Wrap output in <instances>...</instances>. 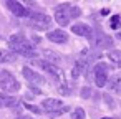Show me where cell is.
Instances as JSON below:
<instances>
[{
	"label": "cell",
	"mask_w": 121,
	"mask_h": 119,
	"mask_svg": "<svg viewBox=\"0 0 121 119\" xmlns=\"http://www.w3.org/2000/svg\"><path fill=\"white\" fill-rule=\"evenodd\" d=\"M9 45H10V48H12L13 51H17V53H20V55H23V56H28V58L37 56V53H35V50H33L32 43H30V41H27V38H25L23 35H20V33H17V35L10 37Z\"/></svg>",
	"instance_id": "obj_1"
},
{
	"label": "cell",
	"mask_w": 121,
	"mask_h": 119,
	"mask_svg": "<svg viewBox=\"0 0 121 119\" xmlns=\"http://www.w3.org/2000/svg\"><path fill=\"white\" fill-rule=\"evenodd\" d=\"M0 88L5 93H17L20 89V83L10 71L4 70V71H0Z\"/></svg>",
	"instance_id": "obj_2"
},
{
	"label": "cell",
	"mask_w": 121,
	"mask_h": 119,
	"mask_svg": "<svg viewBox=\"0 0 121 119\" xmlns=\"http://www.w3.org/2000/svg\"><path fill=\"white\" fill-rule=\"evenodd\" d=\"M30 25L37 30H47L52 25V18L45 13H30Z\"/></svg>",
	"instance_id": "obj_3"
},
{
	"label": "cell",
	"mask_w": 121,
	"mask_h": 119,
	"mask_svg": "<svg viewBox=\"0 0 121 119\" xmlns=\"http://www.w3.org/2000/svg\"><path fill=\"white\" fill-rule=\"evenodd\" d=\"M70 8H71V5H70V4H61V5H58V8L55 10V20H56V23H58V25L66 27V25L70 23V20H71Z\"/></svg>",
	"instance_id": "obj_4"
},
{
	"label": "cell",
	"mask_w": 121,
	"mask_h": 119,
	"mask_svg": "<svg viewBox=\"0 0 121 119\" xmlns=\"http://www.w3.org/2000/svg\"><path fill=\"white\" fill-rule=\"evenodd\" d=\"M108 65H104V63H98L95 68H93V73H95V83H96V86L98 88H103V86H106V83H108Z\"/></svg>",
	"instance_id": "obj_5"
},
{
	"label": "cell",
	"mask_w": 121,
	"mask_h": 119,
	"mask_svg": "<svg viewBox=\"0 0 121 119\" xmlns=\"http://www.w3.org/2000/svg\"><path fill=\"white\" fill-rule=\"evenodd\" d=\"M38 66L42 68V70H45L47 73H50L56 81H60V83H65V76H63V71L56 66V65H53V63H48V61H45V60H42V61H38Z\"/></svg>",
	"instance_id": "obj_6"
},
{
	"label": "cell",
	"mask_w": 121,
	"mask_h": 119,
	"mask_svg": "<svg viewBox=\"0 0 121 119\" xmlns=\"http://www.w3.org/2000/svg\"><path fill=\"white\" fill-rule=\"evenodd\" d=\"M42 107L47 112H53V114H61L63 111H66V106H63L60 99H45L42 103Z\"/></svg>",
	"instance_id": "obj_7"
},
{
	"label": "cell",
	"mask_w": 121,
	"mask_h": 119,
	"mask_svg": "<svg viewBox=\"0 0 121 119\" xmlns=\"http://www.w3.org/2000/svg\"><path fill=\"white\" fill-rule=\"evenodd\" d=\"M91 43H93L95 46H98V48H108V46H111L113 40H111L108 35H104V33H101V32H96V33L91 37Z\"/></svg>",
	"instance_id": "obj_8"
},
{
	"label": "cell",
	"mask_w": 121,
	"mask_h": 119,
	"mask_svg": "<svg viewBox=\"0 0 121 119\" xmlns=\"http://www.w3.org/2000/svg\"><path fill=\"white\" fill-rule=\"evenodd\" d=\"M7 7L10 8L12 13H15L17 17H30V10L27 7H23L20 2H15V0H10V2H7Z\"/></svg>",
	"instance_id": "obj_9"
},
{
	"label": "cell",
	"mask_w": 121,
	"mask_h": 119,
	"mask_svg": "<svg viewBox=\"0 0 121 119\" xmlns=\"http://www.w3.org/2000/svg\"><path fill=\"white\" fill-rule=\"evenodd\" d=\"M22 73H23L25 79H27V81H30V83H33V84H43V83H45L43 76H42V74H38V73H35V71H33V70H30L28 66H25V68L22 70Z\"/></svg>",
	"instance_id": "obj_10"
},
{
	"label": "cell",
	"mask_w": 121,
	"mask_h": 119,
	"mask_svg": "<svg viewBox=\"0 0 121 119\" xmlns=\"http://www.w3.org/2000/svg\"><path fill=\"white\" fill-rule=\"evenodd\" d=\"M71 32L76 33V35H80V37H86V38H90V40H91V37H93L91 27H88V25H85V23H76V25H73V27H71Z\"/></svg>",
	"instance_id": "obj_11"
},
{
	"label": "cell",
	"mask_w": 121,
	"mask_h": 119,
	"mask_svg": "<svg viewBox=\"0 0 121 119\" xmlns=\"http://www.w3.org/2000/svg\"><path fill=\"white\" fill-rule=\"evenodd\" d=\"M47 38H48L50 41H53V43H65V41L68 40V35H66L63 30H53V32H50V33L47 35Z\"/></svg>",
	"instance_id": "obj_12"
},
{
	"label": "cell",
	"mask_w": 121,
	"mask_h": 119,
	"mask_svg": "<svg viewBox=\"0 0 121 119\" xmlns=\"http://www.w3.org/2000/svg\"><path fill=\"white\" fill-rule=\"evenodd\" d=\"M108 88H109L113 93L121 94V74L111 76V78H109V83H108Z\"/></svg>",
	"instance_id": "obj_13"
},
{
	"label": "cell",
	"mask_w": 121,
	"mask_h": 119,
	"mask_svg": "<svg viewBox=\"0 0 121 119\" xmlns=\"http://www.w3.org/2000/svg\"><path fill=\"white\" fill-rule=\"evenodd\" d=\"M0 104L2 106H7V107H12V106H17L18 104V99L10 96V94H5V93H0Z\"/></svg>",
	"instance_id": "obj_14"
},
{
	"label": "cell",
	"mask_w": 121,
	"mask_h": 119,
	"mask_svg": "<svg viewBox=\"0 0 121 119\" xmlns=\"http://www.w3.org/2000/svg\"><path fill=\"white\" fill-rule=\"evenodd\" d=\"M13 60H15V55L10 50H0V63H9Z\"/></svg>",
	"instance_id": "obj_15"
},
{
	"label": "cell",
	"mask_w": 121,
	"mask_h": 119,
	"mask_svg": "<svg viewBox=\"0 0 121 119\" xmlns=\"http://www.w3.org/2000/svg\"><path fill=\"white\" fill-rule=\"evenodd\" d=\"M108 58H109L114 65L121 66V51H119V50H111V51L108 53Z\"/></svg>",
	"instance_id": "obj_16"
},
{
	"label": "cell",
	"mask_w": 121,
	"mask_h": 119,
	"mask_svg": "<svg viewBox=\"0 0 121 119\" xmlns=\"http://www.w3.org/2000/svg\"><path fill=\"white\" fill-rule=\"evenodd\" d=\"M119 25H121V17H119V15L111 17V20H109V27H111L113 30H118V28H119Z\"/></svg>",
	"instance_id": "obj_17"
},
{
	"label": "cell",
	"mask_w": 121,
	"mask_h": 119,
	"mask_svg": "<svg viewBox=\"0 0 121 119\" xmlns=\"http://www.w3.org/2000/svg\"><path fill=\"white\" fill-rule=\"evenodd\" d=\"M71 117L73 119H85V111L81 107H76L73 112H71Z\"/></svg>",
	"instance_id": "obj_18"
},
{
	"label": "cell",
	"mask_w": 121,
	"mask_h": 119,
	"mask_svg": "<svg viewBox=\"0 0 121 119\" xmlns=\"http://www.w3.org/2000/svg\"><path fill=\"white\" fill-rule=\"evenodd\" d=\"M45 56H47V58H53V65L60 60V56H58L56 53H53V51H45Z\"/></svg>",
	"instance_id": "obj_19"
},
{
	"label": "cell",
	"mask_w": 121,
	"mask_h": 119,
	"mask_svg": "<svg viewBox=\"0 0 121 119\" xmlns=\"http://www.w3.org/2000/svg\"><path fill=\"white\" fill-rule=\"evenodd\" d=\"M25 107H28V109H32V111H35V112H40V107H37V106H30V104H27Z\"/></svg>",
	"instance_id": "obj_20"
},
{
	"label": "cell",
	"mask_w": 121,
	"mask_h": 119,
	"mask_svg": "<svg viewBox=\"0 0 121 119\" xmlns=\"http://www.w3.org/2000/svg\"><path fill=\"white\" fill-rule=\"evenodd\" d=\"M90 93H91V91H90V89H88V88H86V89H85V91H83V93H81V96H83V98H86V96H88V94H90Z\"/></svg>",
	"instance_id": "obj_21"
},
{
	"label": "cell",
	"mask_w": 121,
	"mask_h": 119,
	"mask_svg": "<svg viewBox=\"0 0 121 119\" xmlns=\"http://www.w3.org/2000/svg\"><path fill=\"white\" fill-rule=\"evenodd\" d=\"M17 119H33V117H30V116H27V114H22V116H18Z\"/></svg>",
	"instance_id": "obj_22"
},
{
	"label": "cell",
	"mask_w": 121,
	"mask_h": 119,
	"mask_svg": "<svg viewBox=\"0 0 121 119\" xmlns=\"http://www.w3.org/2000/svg\"><path fill=\"white\" fill-rule=\"evenodd\" d=\"M101 119H114V117H101Z\"/></svg>",
	"instance_id": "obj_23"
},
{
	"label": "cell",
	"mask_w": 121,
	"mask_h": 119,
	"mask_svg": "<svg viewBox=\"0 0 121 119\" xmlns=\"http://www.w3.org/2000/svg\"><path fill=\"white\" fill-rule=\"evenodd\" d=\"M118 38H121V32H119V33H118Z\"/></svg>",
	"instance_id": "obj_24"
},
{
	"label": "cell",
	"mask_w": 121,
	"mask_h": 119,
	"mask_svg": "<svg viewBox=\"0 0 121 119\" xmlns=\"http://www.w3.org/2000/svg\"><path fill=\"white\" fill-rule=\"evenodd\" d=\"M0 107H2V104H0Z\"/></svg>",
	"instance_id": "obj_25"
}]
</instances>
